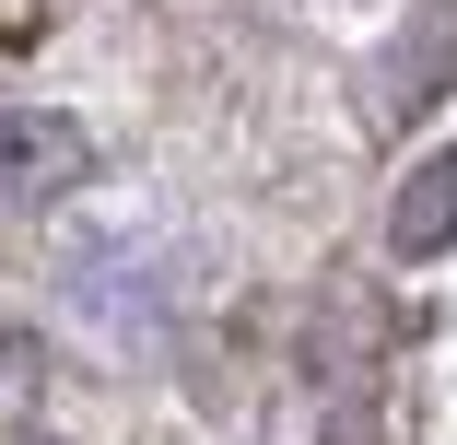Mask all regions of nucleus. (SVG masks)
<instances>
[{
	"instance_id": "nucleus-1",
	"label": "nucleus",
	"mask_w": 457,
	"mask_h": 445,
	"mask_svg": "<svg viewBox=\"0 0 457 445\" xmlns=\"http://www.w3.org/2000/svg\"><path fill=\"white\" fill-rule=\"evenodd\" d=\"M82 176V129L47 106H0V200H59Z\"/></svg>"
},
{
	"instance_id": "nucleus-2",
	"label": "nucleus",
	"mask_w": 457,
	"mask_h": 445,
	"mask_svg": "<svg viewBox=\"0 0 457 445\" xmlns=\"http://www.w3.org/2000/svg\"><path fill=\"white\" fill-rule=\"evenodd\" d=\"M457 235V152L434 164V176H411V200H399V246L422 258V246H445Z\"/></svg>"
},
{
	"instance_id": "nucleus-3",
	"label": "nucleus",
	"mask_w": 457,
	"mask_h": 445,
	"mask_svg": "<svg viewBox=\"0 0 457 445\" xmlns=\"http://www.w3.org/2000/svg\"><path fill=\"white\" fill-rule=\"evenodd\" d=\"M12 387H24V340L0 328V399H12Z\"/></svg>"
}]
</instances>
